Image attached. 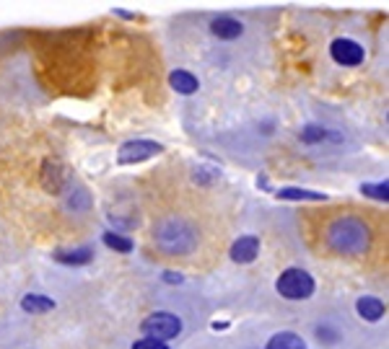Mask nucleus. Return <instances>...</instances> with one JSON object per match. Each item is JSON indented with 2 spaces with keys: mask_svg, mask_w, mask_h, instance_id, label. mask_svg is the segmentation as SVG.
<instances>
[{
  "mask_svg": "<svg viewBox=\"0 0 389 349\" xmlns=\"http://www.w3.org/2000/svg\"><path fill=\"white\" fill-rule=\"evenodd\" d=\"M327 241L338 254H348V257H358L368 249L371 233L361 220L356 218H340L327 230Z\"/></svg>",
  "mask_w": 389,
  "mask_h": 349,
  "instance_id": "1",
  "label": "nucleus"
},
{
  "mask_svg": "<svg viewBox=\"0 0 389 349\" xmlns=\"http://www.w3.org/2000/svg\"><path fill=\"white\" fill-rule=\"evenodd\" d=\"M156 241L161 249H166L169 254H185L192 249L194 233L187 222L182 220H166L156 228Z\"/></svg>",
  "mask_w": 389,
  "mask_h": 349,
  "instance_id": "2",
  "label": "nucleus"
},
{
  "mask_svg": "<svg viewBox=\"0 0 389 349\" xmlns=\"http://www.w3.org/2000/svg\"><path fill=\"white\" fill-rule=\"evenodd\" d=\"M278 292H281L283 298L289 300H306L311 298V292H314V279H311L309 272L304 269H286L278 279Z\"/></svg>",
  "mask_w": 389,
  "mask_h": 349,
  "instance_id": "3",
  "label": "nucleus"
},
{
  "mask_svg": "<svg viewBox=\"0 0 389 349\" xmlns=\"http://www.w3.org/2000/svg\"><path fill=\"white\" fill-rule=\"evenodd\" d=\"M143 334L145 339H156V342H166V339H174V336L182 331V321L174 313H166V311H159V313H151L143 321Z\"/></svg>",
  "mask_w": 389,
  "mask_h": 349,
  "instance_id": "4",
  "label": "nucleus"
},
{
  "mask_svg": "<svg viewBox=\"0 0 389 349\" xmlns=\"http://www.w3.org/2000/svg\"><path fill=\"white\" fill-rule=\"evenodd\" d=\"M161 145L153 143V140H130L120 148L117 153V161L123 166H130V163H140V161H148V158L159 156L161 153Z\"/></svg>",
  "mask_w": 389,
  "mask_h": 349,
  "instance_id": "5",
  "label": "nucleus"
},
{
  "mask_svg": "<svg viewBox=\"0 0 389 349\" xmlns=\"http://www.w3.org/2000/svg\"><path fill=\"white\" fill-rule=\"evenodd\" d=\"M330 52L332 60L338 65H346V68H356V65L363 63V47L353 39H335Z\"/></svg>",
  "mask_w": 389,
  "mask_h": 349,
  "instance_id": "6",
  "label": "nucleus"
},
{
  "mask_svg": "<svg viewBox=\"0 0 389 349\" xmlns=\"http://www.w3.org/2000/svg\"><path fill=\"white\" fill-rule=\"evenodd\" d=\"M259 254V238L257 235H242L234 246H231V259L239 264H249L254 262Z\"/></svg>",
  "mask_w": 389,
  "mask_h": 349,
  "instance_id": "7",
  "label": "nucleus"
},
{
  "mask_svg": "<svg viewBox=\"0 0 389 349\" xmlns=\"http://www.w3.org/2000/svg\"><path fill=\"white\" fill-rule=\"evenodd\" d=\"M210 31H213L218 39H237V36H242L244 26H242V21H237V18L221 16V18H216V21L210 23Z\"/></svg>",
  "mask_w": 389,
  "mask_h": 349,
  "instance_id": "8",
  "label": "nucleus"
},
{
  "mask_svg": "<svg viewBox=\"0 0 389 349\" xmlns=\"http://www.w3.org/2000/svg\"><path fill=\"white\" fill-rule=\"evenodd\" d=\"M169 83H172L174 91L185 93V96H190V93H194L197 88H200L197 78H194L192 73H187V70H174L172 75H169Z\"/></svg>",
  "mask_w": 389,
  "mask_h": 349,
  "instance_id": "9",
  "label": "nucleus"
},
{
  "mask_svg": "<svg viewBox=\"0 0 389 349\" xmlns=\"http://www.w3.org/2000/svg\"><path fill=\"white\" fill-rule=\"evenodd\" d=\"M267 349H306L304 339L294 331H281V334H275L270 342H267Z\"/></svg>",
  "mask_w": 389,
  "mask_h": 349,
  "instance_id": "10",
  "label": "nucleus"
},
{
  "mask_svg": "<svg viewBox=\"0 0 389 349\" xmlns=\"http://www.w3.org/2000/svg\"><path fill=\"white\" fill-rule=\"evenodd\" d=\"M356 308H358L361 318L366 321H379L384 316V303L379 298H361Z\"/></svg>",
  "mask_w": 389,
  "mask_h": 349,
  "instance_id": "11",
  "label": "nucleus"
},
{
  "mask_svg": "<svg viewBox=\"0 0 389 349\" xmlns=\"http://www.w3.org/2000/svg\"><path fill=\"white\" fill-rule=\"evenodd\" d=\"M21 308L24 311H29V313H47L55 308V300L44 298V295H26L21 300Z\"/></svg>",
  "mask_w": 389,
  "mask_h": 349,
  "instance_id": "12",
  "label": "nucleus"
},
{
  "mask_svg": "<svg viewBox=\"0 0 389 349\" xmlns=\"http://www.w3.org/2000/svg\"><path fill=\"white\" fill-rule=\"evenodd\" d=\"M55 259L63 264H86L91 262V251L88 249H81V251H58Z\"/></svg>",
  "mask_w": 389,
  "mask_h": 349,
  "instance_id": "13",
  "label": "nucleus"
},
{
  "mask_svg": "<svg viewBox=\"0 0 389 349\" xmlns=\"http://www.w3.org/2000/svg\"><path fill=\"white\" fill-rule=\"evenodd\" d=\"M104 243H107L109 249L120 251V254H130V251H133V241H130V238H123V235H117V233H104Z\"/></svg>",
  "mask_w": 389,
  "mask_h": 349,
  "instance_id": "14",
  "label": "nucleus"
},
{
  "mask_svg": "<svg viewBox=\"0 0 389 349\" xmlns=\"http://www.w3.org/2000/svg\"><path fill=\"white\" fill-rule=\"evenodd\" d=\"M278 197H283V200H324V194L306 192V189H281Z\"/></svg>",
  "mask_w": 389,
  "mask_h": 349,
  "instance_id": "15",
  "label": "nucleus"
},
{
  "mask_svg": "<svg viewBox=\"0 0 389 349\" xmlns=\"http://www.w3.org/2000/svg\"><path fill=\"white\" fill-rule=\"evenodd\" d=\"M361 192L368 194V197H374V200H384V202H387L389 184H387V181H382V184H363V186H361Z\"/></svg>",
  "mask_w": 389,
  "mask_h": 349,
  "instance_id": "16",
  "label": "nucleus"
},
{
  "mask_svg": "<svg viewBox=\"0 0 389 349\" xmlns=\"http://www.w3.org/2000/svg\"><path fill=\"white\" fill-rule=\"evenodd\" d=\"M324 137H327V132H324L322 127H314V124H309V127L301 132L304 143H317V140H324Z\"/></svg>",
  "mask_w": 389,
  "mask_h": 349,
  "instance_id": "17",
  "label": "nucleus"
},
{
  "mask_svg": "<svg viewBox=\"0 0 389 349\" xmlns=\"http://www.w3.org/2000/svg\"><path fill=\"white\" fill-rule=\"evenodd\" d=\"M133 349H169V347L164 342H156V339H140V342H135Z\"/></svg>",
  "mask_w": 389,
  "mask_h": 349,
  "instance_id": "18",
  "label": "nucleus"
}]
</instances>
